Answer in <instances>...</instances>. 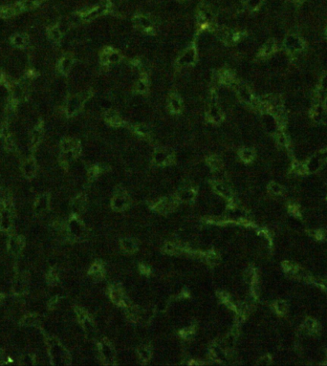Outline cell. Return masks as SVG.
<instances>
[{"mask_svg": "<svg viewBox=\"0 0 327 366\" xmlns=\"http://www.w3.org/2000/svg\"><path fill=\"white\" fill-rule=\"evenodd\" d=\"M214 188H215V190H216L219 194H221L222 196H224L225 198H228V199L231 198L232 194H231L230 189H229L224 184H221V183H217V184H215Z\"/></svg>", "mask_w": 327, "mask_h": 366, "instance_id": "obj_4", "label": "cell"}, {"mask_svg": "<svg viewBox=\"0 0 327 366\" xmlns=\"http://www.w3.org/2000/svg\"><path fill=\"white\" fill-rule=\"evenodd\" d=\"M139 354H140L141 358H143V361H147V359L149 358V357H150V352L146 347H142L139 350Z\"/></svg>", "mask_w": 327, "mask_h": 366, "instance_id": "obj_7", "label": "cell"}, {"mask_svg": "<svg viewBox=\"0 0 327 366\" xmlns=\"http://www.w3.org/2000/svg\"><path fill=\"white\" fill-rule=\"evenodd\" d=\"M138 89H139L140 91H143V90H146V84L143 83V81H139V82H138Z\"/></svg>", "mask_w": 327, "mask_h": 366, "instance_id": "obj_12", "label": "cell"}, {"mask_svg": "<svg viewBox=\"0 0 327 366\" xmlns=\"http://www.w3.org/2000/svg\"><path fill=\"white\" fill-rule=\"evenodd\" d=\"M171 107H172V109L175 110V111L180 110L181 105H180V101H179L178 99H176V97H173V99L171 100Z\"/></svg>", "mask_w": 327, "mask_h": 366, "instance_id": "obj_10", "label": "cell"}, {"mask_svg": "<svg viewBox=\"0 0 327 366\" xmlns=\"http://www.w3.org/2000/svg\"><path fill=\"white\" fill-rule=\"evenodd\" d=\"M113 207L117 210H122L127 207L128 206V199L125 195H118L117 197L113 200Z\"/></svg>", "mask_w": 327, "mask_h": 366, "instance_id": "obj_3", "label": "cell"}, {"mask_svg": "<svg viewBox=\"0 0 327 366\" xmlns=\"http://www.w3.org/2000/svg\"><path fill=\"white\" fill-rule=\"evenodd\" d=\"M210 166L213 168H219L220 166V162L216 158H212L210 160Z\"/></svg>", "mask_w": 327, "mask_h": 366, "instance_id": "obj_11", "label": "cell"}, {"mask_svg": "<svg viewBox=\"0 0 327 366\" xmlns=\"http://www.w3.org/2000/svg\"><path fill=\"white\" fill-rule=\"evenodd\" d=\"M122 247L123 248V250L128 251V252H133L136 251L137 249V246L135 244V242L131 239H123L122 241Z\"/></svg>", "mask_w": 327, "mask_h": 366, "instance_id": "obj_5", "label": "cell"}, {"mask_svg": "<svg viewBox=\"0 0 327 366\" xmlns=\"http://www.w3.org/2000/svg\"><path fill=\"white\" fill-rule=\"evenodd\" d=\"M176 203L174 200H162L158 202L155 206V210L160 213H167L175 207Z\"/></svg>", "mask_w": 327, "mask_h": 366, "instance_id": "obj_1", "label": "cell"}, {"mask_svg": "<svg viewBox=\"0 0 327 366\" xmlns=\"http://www.w3.org/2000/svg\"><path fill=\"white\" fill-rule=\"evenodd\" d=\"M193 196H194V194L191 190H186V191H183L180 194V198L182 200H191L193 198Z\"/></svg>", "mask_w": 327, "mask_h": 366, "instance_id": "obj_9", "label": "cell"}, {"mask_svg": "<svg viewBox=\"0 0 327 366\" xmlns=\"http://www.w3.org/2000/svg\"><path fill=\"white\" fill-rule=\"evenodd\" d=\"M110 296H111V298H112V300L116 304L120 305V306H126V299L123 298L122 292L119 288H118V287L115 286V287H112V288H111Z\"/></svg>", "mask_w": 327, "mask_h": 366, "instance_id": "obj_2", "label": "cell"}, {"mask_svg": "<svg viewBox=\"0 0 327 366\" xmlns=\"http://www.w3.org/2000/svg\"><path fill=\"white\" fill-rule=\"evenodd\" d=\"M165 251H167V253H176V252H181L182 249L179 246H176L174 244H167L165 247Z\"/></svg>", "mask_w": 327, "mask_h": 366, "instance_id": "obj_6", "label": "cell"}, {"mask_svg": "<svg viewBox=\"0 0 327 366\" xmlns=\"http://www.w3.org/2000/svg\"><path fill=\"white\" fill-rule=\"evenodd\" d=\"M253 157V152L250 149H244L241 152V158L244 161H250Z\"/></svg>", "mask_w": 327, "mask_h": 366, "instance_id": "obj_8", "label": "cell"}]
</instances>
